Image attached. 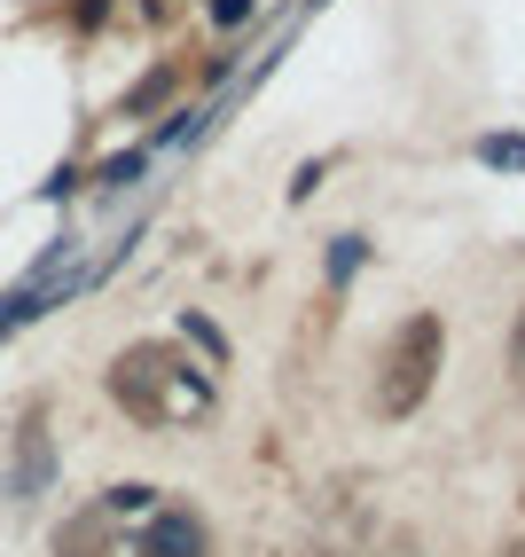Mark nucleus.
<instances>
[{"instance_id": "7ed1b4c3", "label": "nucleus", "mask_w": 525, "mask_h": 557, "mask_svg": "<svg viewBox=\"0 0 525 557\" xmlns=\"http://www.w3.org/2000/svg\"><path fill=\"white\" fill-rule=\"evenodd\" d=\"M141 173H149V150H118V158H102V165H95L102 189H134Z\"/></svg>"}, {"instance_id": "423d86ee", "label": "nucleus", "mask_w": 525, "mask_h": 557, "mask_svg": "<svg viewBox=\"0 0 525 557\" xmlns=\"http://www.w3.org/2000/svg\"><path fill=\"white\" fill-rule=\"evenodd\" d=\"M478 165H525V141H517V134H510V141L486 134V141H478Z\"/></svg>"}, {"instance_id": "f257e3e1", "label": "nucleus", "mask_w": 525, "mask_h": 557, "mask_svg": "<svg viewBox=\"0 0 525 557\" xmlns=\"http://www.w3.org/2000/svg\"><path fill=\"white\" fill-rule=\"evenodd\" d=\"M432 354H439V322L424 314V322H408V330H400V354H392L400 385L385 393V417H408V408H416V393H424V377H432V369H424Z\"/></svg>"}, {"instance_id": "6e6552de", "label": "nucleus", "mask_w": 525, "mask_h": 557, "mask_svg": "<svg viewBox=\"0 0 525 557\" xmlns=\"http://www.w3.org/2000/svg\"><path fill=\"white\" fill-rule=\"evenodd\" d=\"M251 9H259V0H212V24H220V32H236Z\"/></svg>"}, {"instance_id": "39448f33", "label": "nucleus", "mask_w": 525, "mask_h": 557, "mask_svg": "<svg viewBox=\"0 0 525 557\" xmlns=\"http://www.w3.org/2000/svg\"><path fill=\"white\" fill-rule=\"evenodd\" d=\"M173 79H180V71H158V79H141V87L126 95V119H141V110H158V102L173 95Z\"/></svg>"}, {"instance_id": "0eeeda50", "label": "nucleus", "mask_w": 525, "mask_h": 557, "mask_svg": "<svg viewBox=\"0 0 525 557\" xmlns=\"http://www.w3.org/2000/svg\"><path fill=\"white\" fill-rule=\"evenodd\" d=\"M353 268H361V236H337L329 244V283H346Z\"/></svg>"}, {"instance_id": "f03ea898", "label": "nucleus", "mask_w": 525, "mask_h": 557, "mask_svg": "<svg viewBox=\"0 0 525 557\" xmlns=\"http://www.w3.org/2000/svg\"><path fill=\"white\" fill-rule=\"evenodd\" d=\"M149 549H158V557H204V527L189 510H165L158 527H149Z\"/></svg>"}, {"instance_id": "20e7f679", "label": "nucleus", "mask_w": 525, "mask_h": 557, "mask_svg": "<svg viewBox=\"0 0 525 557\" xmlns=\"http://www.w3.org/2000/svg\"><path fill=\"white\" fill-rule=\"evenodd\" d=\"M180 338H189V346H204V361H228V338H220V330H212L204 314H180Z\"/></svg>"}, {"instance_id": "1a4fd4ad", "label": "nucleus", "mask_w": 525, "mask_h": 557, "mask_svg": "<svg viewBox=\"0 0 525 557\" xmlns=\"http://www.w3.org/2000/svg\"><path fill=\"white\" fill-rule=\"evenodd\" d=\"M149 495L158 487H110V510H149Z\"/></svg>"}]
</instances>
